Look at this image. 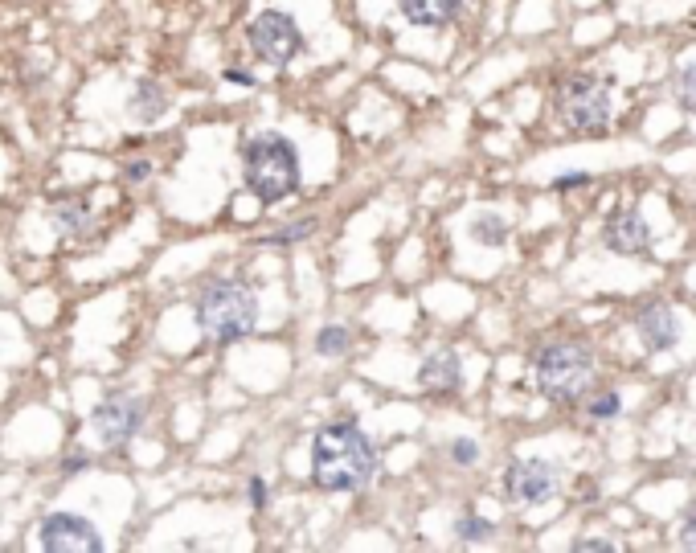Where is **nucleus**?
Masks as SVG:
<instances>
[{
  "label": "nucleus",
  "mask_w": 696,
  "mask_h": 553,
  "mask_svg": "<svg viewBox=\"0 0 696 553\" xmlns=\"http://www.w3.org/2000/svg\"><path fill=\"white\" fill-rule=\"evenodd\" d=\"M377 476V451L353 422H332L312 439V480L324 492H357Z\"/></svg>",
  "instance_id": "1"
},
{
  "label": "nucleus",
  "mask_w": 696,
  "mask_h": 553,
  "mask_svg": "<svg viewBox=\"0 0 696 553\" xmlns=\"http://www.w3.org/2000/svg\"><path fill=\"white\" fill-rule=\"evenodd\" d=\"M193 316H197V328L205 340H213V345H234V340L254 332L258 300L238 279H209L193 300Z\"/></svg>",
  "instance_id": "2"
},
{
  "label": "nucleus",
  "mask_w": 696,
  "mask_h": 553,
  "mask_svg": "<svg viewBox=\"0 0 696 553\" xmlns=\"http://www.w3.org/2000/svg\"><path fill=\"white\" fill-rule=\"evenodd\" d=\"M242 177H246V189L267 205L291 197L303 181L295 144L279 132H263V136L246 140L242 144Z\"/></svg>",
  "instance_id": "3"
},
{
  "label": "nucleus",
  "mask_w": 696,
  "mask_h": 553,
  "mask_svg": "<svg viewBox=\"0 0 696 553\" xmlns=\"http://www.w3.org/2000/svg\"><path fill=\"white\" fill-rule=\"evenodd\" d=\"M537 386L549 402H578L594 386V353L578 340H557L537 353Z\"/></svg>",
  "instance_id": "4"
},
{
  "label": "nucleus",
  "mask_w": 696,
  "mask_h": 553,
  "mask_svg": "<svg viewBox=\"0 0 696 553\" xmlns=\"http://www.w3.org/2000/svg\"><path fill=\"white\" fill-rule=\"evenodd\" d=\"M557 111L561 119L578 127V132H602L611 123V111H615V99H611V87L594 74H574L565 87L557 91Z\"/></svg>",
  "instance_id": "5"
},
{
  "label": "nucleus",
  "mask_w": 696,
  "mask_h": 553,
  "mask_svg": "<svg viewBox=\"0 0 696 553\" xmlns=\"http://www.w3.org/2000/svg\"><path fill=\"white\" fill-rule=\"evenodd\" d=\"M144 414H148V406L136 394H111V398H103L95 406V414H91V431H95L99 447L103 451L127 447V443L136 439V431L144 427Z\"/></svg>",
  "instance_id": "6"
},
{
  "label": "nucleus",
  "mask_w": 696,
  "mask_h": 553,
  "mask_svg": "<svg viewBox=\"0 0 696 553\" xmlns=\"http://www.w3.org/2000/svg\"><path fill=\"white\" fill-rule=\"evenodd\" d=\"M246 37H250L254 58H258V62H267V66H287V62L303 50V33H299V25H295L287 13H279V9L258 13V17L250 21Z\"/></svg>",
  "instance_id": "7"
},
{
  "label": "nucleus",
  "mask_w": 696,
  "mask_h": 553,
  "mask_svg": "<svg viewBox=\"0 0 696 553\" xmlns=\"http://www.w3.org/2000/svg\"><path fill=\"white\" fill-rule=\"evenodd\" d=\"M561 488V472L545 459H516L504 472V492L512 504H545Z\"/></svg>",
  "instance_id": "8"
},
{
  "label": "nucleus",
  "mask_w": 696,
  "mask_h": 553,
  "mask_svg": "<svg viewBox=\"0 0 696 553\" xmlns=\"http://www.w3.org/2000/svg\"><path fill=\"white\" fill-rule=\"evenodd\" d=\"M41 549L50 553H103V533L74 513H50L41 521Z\"/></svg>",
  "instance_id": "9"
},
{
  "label": "nucleus",
  "mask_w": 696,
  "mask_h": 553,
  "mask_svg": "<svg viewBox=\"0 0 696 553\" xmlns=\"http://www.w3.org/2000/svg\"><path fill=\"white\" fill-rule=\"evenodd\" d=\"M418 386H422L426 394H439V398L455 394V390L463 386L459 353H455V349H439V353L422 357V365H418Z\"/></svg>",
  "instance_id": "10"
},
{
  "label": "nucleus",
  "mask_w": 696,
  "mask_h": 553,
  "mask_svg": "<svg viewBox=\"0 0 696 553\" xmlns=\"http://www.w3.org/2000/svg\"><path fill=\"white\" fill-rule=\"evenodd\" d=\"M635 328H639V340H643L647 353H668V349H676V340H680V320H676V312L668 304L643 308Z\"/></svg>",
  "instance_id": "11"
},
{
  "label": "nucleus",
  "mask_w": 696,
  "mask_h": 553,
  "mask_svg": "<svg viewBox=\"0 0 696 553\" xmlns=\"http://www.w3.org/2000/svg\"><path fill=\"white\" fill-rule=\"evenodd\" d=\"M602 242H606V250H615V254H643L651 246V230H647V222L639 214H631V209H627V214H615L611 222H606Z\"/></svg>",
  "instance_id": "12"
},
{
  "label": "nucleus",
  "mask_w": 696,
  "mask_h": 553,
  "mask_svg": "<svg viewBox=\"0 0 696 553\" xmlns=\"http://www.w3.org/2000/svg\"><path fill=\"white\" fill-rule=\"evenodd\" d=\"M164 111H168V91L152 78H140L132 95H127V115L136 123H156V119H164Z\"/></svg>",
  "instance_id": "13"
},
{
  "label": "nucleus",
  "mask_w": 696,
  "mask_h": 553,
  "mask_svg": "<svg viewBox=\"0 0 696 553\" xmlns=\"http://www.w3.org/2000/svg\"><path fill=\"white\" fill-rule=\"evenodd\" d=\"M459 5H463V0H398L402 17L410 25H418V29H439V25L455 21Z\"/></svg>",
  "instance_id": "14"
},
{
  "label": "nucleus",
  "mask_w": 696,
  "mask_h": 553,
  "mask_svg": "<svg viewBox=\"0 0 696 553\" xmlns=\"http://www.w3.org/2000/svg\"><path fill=\"white\" fill-rule=\"evenodd\" d=\"M54 226H58V234H66V238H82L86 230H91V205H86L82 197H66V201H58L54 205Z\"/></svg>",
  "instance_id": "15"
},
{
  "label": "nucleus",
  "mask_w": 696,
  "mask_h": 553,
  "mask_svg": "<svg viewBox=\"0 0 696 553\" xmlns=\"http://www.w3.org/2000/svg\"><path fill=\"white\" fill-rule=\"evenodd\" d=\"M471 238L480 246H504L508 242V222L496 218V214H480V218H471Z\"/></svg>",
  "instance_id": "16"
},
{
  "label": "nucleus",
  "mask_w": 696,
  "mask_h": 553,
  "mask_svg": "<svg viewBox=\"0 0 696 553\" xmlns=\"http://www.w3.org/2000/svg\"><path fill=\"white\" fill-rule=\"evenodd\" d=\"M348 345H353V336H348V328H340V324H324L316 332V353L320 357H344Z\"/></svg>",
  "instance_id": "17"
},
{
  "label": "nucleus",
  "mask_w": 696,
  "mask_h": 553,
  "mask_svg": "<svg viewBox=\"0 0 696 553\" xmlns=\"http://www.w3.org/2000/svg\"><path fill=\"white\" fill-rule=\"evenodd\" d=\"M316 230V218H303V222H291V226H283V230H275L271 238H267V246H291V242H303Z\"/></svg>",
  "instance_id": "18"
},
{
  "label": "nucleus",
  "mask_w": 696,
  "mask_h": 553,
  "mask_svg": "<svg viewBox=\"0 0 696 553\" xmlns=\"http://www.w3.org/2000/svg\"><path fill=\"white\" fill-rule=\"evenodd\" d=\"M455 533H459V541H488L492 537V521H484V517H459Z\"/></svg>",
  "instance_id": "19"
},
{
  "label": "nucleus",
  "mask_w": 696,
  "mask_h": 553,
  "mask_svg": "<svg viewBox=\"0 0 696 553\" xmlns=\"http://www.w3.org/2000/svg\"><path fill=\"white\" fill-rule=\"evenodd\" d=\"M586 410H590V418H615L623 410V402H619V394H598Z\"/></svg>",
  "instance_id": "20"
},
{
  "label": "nucleus",
  "mask_w": 696,
  "mask_h": 553,
  "mask_svg": "<svg viewBox=\"0 0 696 553\" xmlns=\"http://www.w3.org/2000/svg\"><path fill=\"white\" fill-rule=\"evenodd\" d=\"M680 545H684V549H696V500L684 508V521H680Z\"/></svg>",
  "instance_id": "21"
},
{
  "label": "nucleus",
  "mask_w": 696,
  "mask_h": 553,
  "mask_svg": "<svg viewBox=\"0 0 696 553\" xmlns=\"http://www.w3.org/2000/svg\"><path fill=\"white\" fill-rule=\"evenodd\" d=\"M680 103H684L688 111H696V66H688V70L680 74Z\"/></svg>",
  "instance_id": "22"
},
{
  "label": "nucleus",
  "mask_w": 696,
  "mask_h": 553,
  "mask_svg": "<svg viewBox=\"0 0 696 553\" xmlns=\"http://www.w3.org/2000/svg\"><path fill=\"white\" fill-rule=\"evenodd\" d=\"M451 459L463 463V467H471L475 459H480V447H475L471 439H455V443H451Z\"/></svg>",
  "instance_id": "23"
},
{
  "label": "nucleus",
  "mask_w": 696,
  "mask_h": 553,
  "mask_svg": "<svg viewBox=\"0 0 696 553\" xmlns=\"http://www.w3.org/2000/svg\"><path fill=\"white\" fill-rule=\"evenodd\" d=\"M123 177L132 181V185H144V181L152 177V160H127V164H123Z\"/></svg>",
  "instance_id": "24"
},
{
  "label": "nucleus",
  "mask_w": 696,
  "mask_h": 553,
  "mask_svg": "<svg viewBox=\"0 0 696 553\" xmlns=\"http://www.w3.org/2000/svg\"><path fill=\"white\" fill-rule=\"evenodd\" d=\"M582 185H590V177H586V173H570V177H553V189H557V193H565V189H582Z\"/></svg>",
  "instance_id": "25"
},
{
  "label": "nucleus",
  "mask_w": 696,
  "mask_h": 553,
  "mask_svg": "<svg viewBox=\"0 0 696 553\" xmlns=\"http://www.w3.org/2000/svg\"><path fill=\"white\" fill-rule=\"evenodd\" d=\"M267 496H271V492H267V480H263V476H254V480H250V504H254V508H263Z\"/></svg>",
  "instance_id": "26"
},
{
  "label": "nucleus",
  "mask_w": 696,
  "mask_h": 553,
  "mask_svg": "<svg viewBox=\"0 0 696 553\" xmlns=\"http://www.w3.org/2000/svg\"><path fill=\"white\" fill-rule=\"evenodd\" d=\"M62 472H66V476L86 472V455H78V451H74V455H66V459H62Z\"/></svg>",
  "instance_id": "27"
},
{
  "label": "nucleus",
  "mask_w": 696,
  "mask_h": 553,
  "mask_svg": "<svg viewBox=\"0 0 696 553\" xmlns=\"http://www.w3.org/2000/svg\"><path fill=\"white\" fill-rule=\"evenodd\" d=\"M222 78H226V82H234V87H254V74H246V70H238V66H230Z\"/></svg>",
  "instance_id": "28"
},
{
  "label": "nucleus",
  "mask_w": 696,
  "mask_h": 553,
  "mask_svg": "<svg viewBox=\"0 0 696 553\" xmlns=\"http://www.w3.org/2000/svg\"><path fill=\"white\" fill-rule=\"evenodd\" d=\"M574 549H615V545H611V541H602V537H582Z\"/></svg>",
  "instance_id": "29"
}]
</instances>
